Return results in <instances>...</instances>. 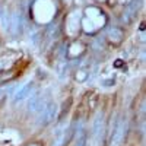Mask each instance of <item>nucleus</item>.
<instances>
[{
	"label": "nucleus",
	"mask_w": 146,
	"mask_h": 146,
	"mask_svg": "<svg viewBox=\"0 0 146 146\" xmlns=\"http://www.w3.org/2000/svg\"><path fill=\"white\" fill-rule=\"evenodd\" d=\"M67 129H60L56 135V140H54V146H63L67 140Z\"/></svg>",
	"instance_id": "nucleus-2"
},
{
	"label": "nucleus",
	"mask_w": 146,
	"mask_h": 146,
	"mask_svg": "<svg viewBox=\"0 0 146 146\" xmlns=\"http://www.w3.org/2000/svg\"><path fill=\"white\" fill-rule=\"evenodd\" d=\"M86 142H88V133H86V130H85V129H80L75 146H86Z\"/></svg>",
	"instance_id": "nucleus-3"
},
{
	"label": "nucleus",
	"mask_w": 146,
	"mask_h": 146,
	"mask_svg": "<svg viewBox=\"0 0 146 146\" xmlns=\"http://www.w3.org/2000/svg\"><path fill=\"white\" fill-rule=\"evenodd\" d=\"M56 113H57V105L56 104H50L47 107V110H45V114H44V124H47V123H50V121L56 117Z\"/></svg>",
	"instance_id": "nucleus-1"
}]
</instances>
